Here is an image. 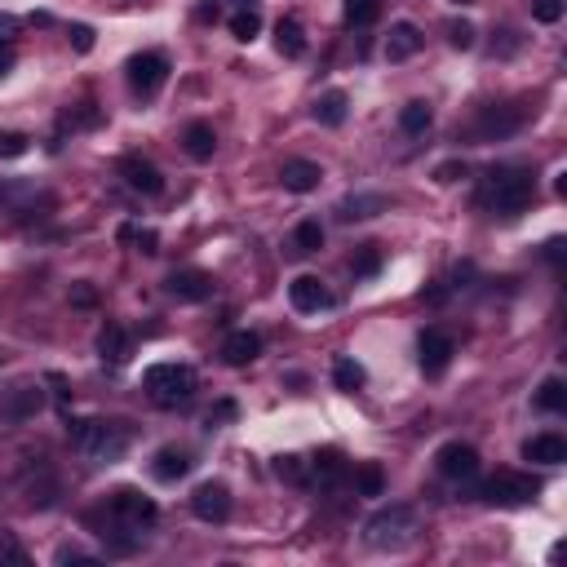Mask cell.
Returning <instances> with one entry per match:
<instances>
[{
    "mask_svg": "<svg viewBox=\"0 0 567 567\" xmlns=\"http://www.w3.org/2000/svg\"><path fill=\"white\" fill-rule=\"evenodd\" d=\"M457 5H470V0H457Z\"/></svg>",
    "mask_w": 567,
    "mask_h": 567,
    "instance_id": "cell-53",
    "label": "cell"
},
{
    "mask_svg": "<svg viewBox=\"0 0 567 567\" xmlns=\"http://www.w3.org/2000/svg\"><path fill=\"white\" fill-rule=\"evenodd\" d=\"M421 301H430V306H443V301H448V289H430V293H421Z\"/></svg>",
    "mask_w": 567,
    "mask_h": 567,
    "instance_id": "cell-49",
    "label": "cell"
},
{
    "mask_svg": "<svg viewBox=\"0 0 567 567\" xmlns=\"http://www.w3.org/2000/svg\"><path fill=\"white\" fill-rule=\"evenodd\" d=\"M430 120H434L430 102H421V98H417V102H408V106L400 111V129H403V134H412V137H417V134H426V129H430Z\"/></svg>",
    "mask_w": 567,
    "mask_h": 567,
    "instance_id": "cell-27",
    "label": "cell"
},
{
    "mask_svg": "<svg viewBox=\"0 0 567 567\" xmlns=\"http://www.w3.org/2000/svg\"><path fill=\"white\" fill-rule=\"evenodd\" d=\"M289 301H293V310H301V315H319V310H333L337 298L329 293V284L319 275H298L289 284Z\"/></svg>",
    "mask_w": 567,
    "mask_h": 567,
    "instance_id": "cell-11",
    "label": "cell"
},
{
    "mask_svg": "<svg viewBox=\"0 0 567 567\" xmlns=\"http://www.w3.org/2000/svg\"><path fill=\"white\" fill-rule=\"evenodd\" d=\"M182 142H187V156L191 160H213V151H218V134H213V125H204V120H196L187 134H182Z\"/></svg>",
    "mask_w": 567,
    "mask_h": 567,
    "instance_id": "cell-24",
    "label": "cell"
},
{
    "mask_svg": "<svg viewBox=\"0 0 567 567\" xmlns=\"http://www.w3.org/2000/svg\"><path fill=\"white\" fill-rule=\"evenodd\" d=\"M319 248H324V227H319V222H301L298 231H293V253L310 258V253H319Z\"/></svg>",
    "mask_w": 567,
    "mask_h": 567,
    "instance_id": "cell-31",
    "label": "cell"
},
{
    "mask_svg": "<svg viewBox=\"0 0 567 567\" xmlns=\"http://www.w3.org/2000/svg\"><path fill=\"white\" fill-rule=\"evenodd\" d=\"M275 49H279L284 58H301V54H306V32H301L298 18H279V23H275Z\"/></svg>",
    "mask_w": 567,
    "mask_h": 567,
    "instance_id": "cell-25",
    "label": "cell"
},
{
    "mask_svg": "<svg viewBox=\"0 0 567 567\" xmlns=\"http://www.w3.org/2000/svg\"><path fill=\"white\" fill-rule=\"evenodd\" d=\"M519 125H523V111L519 106H479V120H474V137L479 142H497V137H510L519 134Z\"/></svg>",
    "mask_w": 567,
    "mask_h": 567,
    "instance_id": "cell-9",
    "label": "cell"
},
{
    "mask_svg": "<svg viewBox=\"0 0 567 567\" xmlns=\"http://www.w3.org/2000/svg\"><path fill=\"white\" fill-rule=\"evenodd\" d=\"M191 470V457L182 452V448H160L156 452V461H151V474L160 479V483H173V479H182Z\"/></svg>",
    "mask_w": 567,
    "mask_h": 567,
    "instance_id": "cell-23",
    "label": "cell"
},
{
    "mask_svg": "<svg viewBox=\"0 0 567 567\" xmlns=\"http://www.w3.org/2000/svg\"><path fill=\"white\" fill-rule=\"evenodd\" d=\"M545 258L559 262V258H563V239H550V244H545Z\"/></svg>",
    "mask_w": 567,
    "mask_h": 567,
    "instance_id": "cell-50",
    "label": "cell"
},
{
    "mask_svg": "<svg viewBox=\"0 0 567 567\" xmlns=\"http://www.w3.org/2000/svg\"><path fill=\"white\" fill-rule=\"evenodd\" d=\"M368 381V372H364V364L359 359H350V355H341L333 364V386L337 390H359Z\"/></svg>",
    "mask_w": 567,
    "mask_h": 567,
    "instance_id": "cell-28",
    "label": "cell"
},
{
    "mask_svg": "<svg viewBox=\"0 0 567 567\" xmlns=\"http://www.w3.org/2000/svg\"><path fill=\"white\" fill-rule=\"evenodd\" d=\"M125 80H129V89H134L137 98H156L168 80V58L165 54H156V49L134 54V58L125 63Z\"/></svg>",
    "mask_w": 567,
    "mask_h": 567,
    "instance_id": "cell-5",
    "label": "cell"
},
{
    "mask_svg": "<svg viewBox=\"0 0 567 567\" xmlns=\"http://www.w3.org/2000/svg\"><path fill=\"white\" fill-rule=\"evenodd\" d=\"M106 514L120 519V523H129V528H147V523L160 519V505L147 497V492H137V488H116L106 497Z\"/></svg>",
    "mask_w": 567,
    "mask_h": 567,
    "instance_id": "cell-6",
    "label": "cell"
},
{
    "mask_svg": "<svg viewBox=\"0 0 567 567\" xmlns=\"http://www.w3.org/2000/svg\"><path fill=\"white\" fill-rule=\"evenodd\" d=\"M71 49H76V54H89V49H94V27L76 23V27H71Z\"/></svg>",
    "mask_w": 567,
    "mask_h": 567,
    "instance_id": "cell-41",
    "label": "cell"
},
{
    "mask_svg": "<svg viewBox=\"0 0 567 567\" xmlns=\"http://www.w3.org/2000/svg\"><path fill=\"white\" fill-rule=\"evenodd\" d=\"M341 18H346L350 27H372V23L381 18V0H346V5H341Z\"/></svg>",
    "mask_w": 567,
    "mask_h": 567,
    "instance_id": "cell-29",
    "label": "cell"
},
{
    "mask_svg": "<svg viewBox=\"0 0 567 567\" xmlns=\"http://www.w3.org/2000/svg\"><path fill=\"white\" fill-rule=\"evenodd\" d=\"M191 510H196V519H204V523H227L231 519V488L222 479H208V483H200L191 492Z\"/></svg>",
    "mask_w": 567,
    "mask_h": 567,
    "instance_id": "cell-8",
    "label": "cell"
},
{
    "mask_svg": "<svg viewBox=\"0 0 567 567\" xmlns=\"http://www.w3.org/2000/svg\"><path fill=\"white\" fill-rule=\"evenodd\" d=\"M536 408H545V412H563L567 408V386L559 377H545L541 381V390H536Z\"/></svg>",
    "mask_w": 567,
    "mask_h": 567,
    "instance_id": "cell-30",
    "label": "cell"
},
{
    "mask_svg": "<svg viewBox=\"0 0 567 567\" xmlns=\"http://www.w3.org/2000/svg\"><path fill=\"white\" fill-rule=\"evenodd\" d=\"M390 200L386 196H346V200L337 204V218L341 222H359V218H377V213H386Z\"/></svg>",
    "mask_w": 567,
    "mask_h": 567,
    "instance_id": "cell-21",
    "label": "cell"
},
{
    "mask_svg": "<svg viewBox=\"0 0 567 567\" xmlns=\"http://www.w3.org/2000/svg\"><path fill=\"white\" fill-rule=\"evenodd\" d=\"M275 474L289 479V483H306V461H301V457H279V461H275Z\"/></svg>",
    "mask_w": 567,
    "mask_h": 567,
    "instance_id": "cell-36",
    "label": "cell"
},
{
    "mask_svg": "<svg viewBox=\"0 0 567 567\" xmlns=\"http://www.w3.org/2000/svg\"><path fill=\"white\" fill-rule=\"evenodd\" d=\"M310 470H315V483H319V488H341V483L350 479V466H346V457H341L337 448H324V452H315Z\"/></svg>",
    "mask_w": 567,
    "mask_h": 567,
    "instance_id": "cell-17",
    "label": "cell"
},
{
    "mask_svg": "<svg viewBox=\"0 0 567 567\" xmlns=\"http://www.w3.org/2000/svg\"><path fill=\"white\" fill-rule=\"evenodd\" d=\"M523 461H536V466H563L567 439H559V434H536V439L523 443Z\"/></svg>",
    "mask_w": 567,
    "mask_h": 567,
    "instance_id": "cell-16",
    "label": "cell"
},
{
    "mask_svg": "<svg viewBox=\"0 0 567 567\" xmlns=\"http://www.w3.org/2000/svg\"><path fill=\"white\" fill-rule=\"evenodd\" d=\"M235 5H239V9H258V0H235Z\"/></svg>",
    "mask_w": 567,
    "mask_h": 567,
    "instance_id": "cell-52",
    "label": "cell"
},
{
    "mask_svg": "<svg viewBox=\"0 0 567 567\" xmlns=\"http://www.w3.org/2000/svg\"><path fill=\"white\" fill-rule=\"evenodd\" d=\"M532 18L536 23H559V18H563V0H536Z\"/></svg>",
    "mask_w": 567,
    "mask_h": 567,
    "instance_id": "cell-38",
    "label": "cell"
},
{
    "mask_svg": "<svg viewBox=\"0 0 567 567\" xmlns=\"http://www.w3.org/2000/svg\"><path fill=\"white\" fill-rule=\"evenodd\" d=\"M258 355H262V337L248 333V329H239V333H231L227 341H222V359H227L231 368L253 364Z\"/></svg>",
    "mask_w": 567,
    "mask_h": 567,
    "instance_id": "cell-19",
    "label": "cell"
},
{
    "mask_svg": "<svg viewBox=\"0 0 567 567\" xmlns=\"http://www.w3.org/2000/svg\"><path fill=\"white\" fill-rule=\"evenodd\" d=\"M319 177H324V168L315 165V160H289V165L279 168V182H284V191H298V196L315 191V187H319Z\"/></svg>",
    "mask_w": 567,
    "mask_h": 567,
    "instance_id": "cell-18",
    "label": "cell"
},
{
    "mask_svg": "<svg viewBox=\"0 0 567 567\" xmlns=\"http://www.w3.org/2000/svg\"><path fill=\"white\" fill-rule=\"evenodd\" d=\"M258 32H262V14L258 9H239V14H231V35L235 40H258Z\"/></svg>",
    "mask_w": 567,
    "mask_h": 567,
    "instance_id": "cell-33",
    "label": "cell"
},
{
    "mask_svg": "<svg viewBox=\"0 0 567 567\" xmlns=\"http://www.w3.org/2000/svg\"><path fill=\"white\" fill-rule=\"evenodd\" d=\"M71 301H76V306H94V289H89V284H80V289L71 293Z\"/></svg>",
    "mask_w": 567,
    "mask_h": 567,
    "instance_id": "cell-46",
    "label": "cell"
},
{
    "mask_svg": "<svg viewBox=\"0 0 567 567\" xmlns=\"http://www.w3.org/2000/svg\"><path fill=\"white\" fill-rule=\"evenodd\" d=\"M102 116H98V106L94 102H80V111H71L67 116V125H80V129H89V125H98Z\"/></svg>",
    "mask_w": 567,
    "mask_h": 567,
    "instance_id": "cell-40",
    "label": "cell"
},
{
    "mask_svg": "<svg viewBox=\"0 0 567 567\" xmlns=\"http://www.w3.org/2000/svg\"><path fill=\"white\" fill-rule=\"evenodd\" d=\"M14 27H18V23H14L9 14H0V40H9V35H14Z\"/></svg>",
    "mask_w": 567,
    "mask_h": 567,
    "instance_id": "cell-51",
    "label": "cell"
},
{
    "mask_svg": "<svg viewBox=\"0 0 567 567\" xmlns=\"http://www.w3.org/2000/svg\"><path fill=\"white\" fill-rule=\"evenodd\" d=\"M98 355L106 359V364H125V359H129V333H125L120 324H102Z\"/></svg>",
    "mask_w": 567,
    "mask_h": 567,
    "instance_id": "cell-22",
    "label": "cell"
},
{
    "mask_svg": "<svg viewBox=\"0 0 567 567\" xmlns=\"http://www.w3.org/2000/svg\"><path fill=\"white\" fill-rule=\"evenodd\" d=\"M541 492V479L532 474H497V479H488V488H483V497L497 501V505H528V501Z\"/></svg>",
    "mask_w": 567,
    "mask_h": 567,
    "instance_id": "cell-7",
    "label": "cell"
},
{
    "mask_svg": "<svg viewBox=\"0 0 567 567\" xmlns=\"http://www.w3.org/2000/svg\"><path fill=\"white\" fill-rule=\"evenodd\" d=\"M165 289H168V298H177V301H208L218 284H213L208 270H173L165 279Z\"/></svg>",
    "mask_w": 567,
    "mask_h": 567,
    "instance_id": "cell-14",
    "label": "cell"
},
{
    "mask_svg": "<svg viewBox=\"0 0 567 567\" xmlns=\"http://www.w3.org/2000/svg\"><path fill=\"white\" fill-rule=\"evenodd\" d=\"M134 244L137 253H160V235L156 231H134Z\"/></svg>",
    "mask_w": 567,
    "mask_h": 567,
    "instance_id": "cell-43",
    "label": "cell"
},
{
    "mask_svg": "<svg viewBox=\"0 0 567 567\" xmlns=\"http://www.w3.org/2000/svg\"><path fill=\"white\" fill-rule=\"evenodd\" d=\"M355 488H359V497H381L386 492V474L377 461H364V466L355 470Z\"/></svg>",
    "mask_w": 567,
    "mask_h": 567,
    "instance_id": "cell-32",
    "label": "cell"
},
{
    "mask_svg": "<svg viewBox=\"0 0 567 567\" xmlns=\"http://www.w3.org/2000/svg\"><path fill=\"white\" fill-rule=\"evenodd\" d=\"M9 71H14V49L0 40V76H9Z\"/></svg>",
    "mask_w": 567,
    "mask_h": 567,
    "instance_id": "cell-45",
    "label": "cell"
},
{
    "mask_svg": "<svg viewBox=\"0 0 567 567\" xmlns=\"http://www.w3.org/2000/svg\"><path fill=\"white\" fill-rule=\"evenodd\" d=\"M434 466H439L443 479H470V474H479V452L461 439H452V443H443L434 452Z\"/></svg>",
    "mask_w": 567,
    "mask_h": 567,
    "instance_id": "cell-12",
    "label": "cell"
},
{
    "mask_svg": "<svg viewBox=\"0 0 567 567\" xmlns=\"http://www.w3.org/2000/svg\"><path fill=\"white\" fill-rule=\"evenodd\" d=\"M346 106H350V98H346L341 89H329L324 98L315 102V120H319L324 129H337V125L346 120Z\"/></svg>",
    "mask_w": 567,
    "mask_h": 567,
    "instance_id": "cell-26",
    "label": "cell"
},
{
    "mask_svg": "<svg viewBox=\"0 0 567 567\" xmlns=\"http://www.w3.org/2000/svg\"><path fill=\"white\" fill-rule=\"evenodd\" d=\"M231 417H235V403L222 400L218 408H213V412H208V426H218V421H231Z\"/></svg>",
    "mask_w": 567,
    "mask_h": 567,
    "instance_id": "cell-44",
    "label": "cell"
},
{
    "mask_svg": "<svg viewBox=\"0 0 567 567\" xmlns=\"http://www.w3.org/2000/svg\"><path fill=\"white\" fill-rule=\"evenodd\" d=\"M470 168L461 165V160H448V165H439L434 168V182H443V187H448V182H457V177H466Z\"/></svg>",
    "mask_w": 567,
    "mask_h": 567,
    "instance_id": "cell-42",
    "label": "cell"
},
{
    "mask_svg": "<svg viewBox=\"0 0 567 567\" xmlns=\"http://www.w3.org/2000/svg\"><path fill=\"white\" fill-rule=\"evenodd\" d=\"M417 49H421V32L412 23H395L390 35H386V58L390 63H408V58H417Z\"/></svg>",
    "mask_w": 567,
    "mask_h": 567,
    "instance_id": "cell-20",
    "label": "cell"
},
{
    "mask_svg": "<svg viewBox=\"0 0 567 567\" xmlns=\"http://www.w3.org/2000/svg\"><path fill=\"white\" fill-rule=\"evenodd\" d=\"M67 434L94 466H111L129 452V430L120 421H67Z\"/></svg>",
    "mask_w": 567,
    "mask_h": 567,
    "instance_id": "cell-2",
    "label": "cell"
},
{
    "mask_svg": "<svg viewBox=\"0 0 567 567\" xmlns=\"http://www.w3.org/2000/svg\"><path fill=\"white\" fill-rule=\"evenodd\" d=\"M536 196V173L532 168H519V165H501L488 173V182H483V196L479 200L488 204L492 213L501 218H519Z\"/></svg>",
    "mask_w": 567,
    "mask_h": 567,
    "instance_id": "cell-1",
    "label": "cell"
},
{
    "mask_svg": "<svg viewBox=\"0 0 567 567\" xmlns=\"http://www.w3.org/2000/svg\"><path fill=\"white\" fill-rule=\"evenodd\" d=\"M196 18H200V23H218V0H213V5H200Z\"/></svg>",
    "mask_w": 567,
    "mask_h": 567,
    "instance_id": "cell-47",
    "label": "cell"
},
{
    "mask_svg": "<svg viewBox=\"0 0 567 567\" xmlns=\"http://www.w3.org/2000/svg\"><path fill=\"white\" fill-rule=\"evenodd\" d=\"M49 386H54V395H58V400H67V395H71V390H67V381H63L58 372H49Z\"/></svg>",
    "mask_w": 567,
    "mask_h": 567,
    "instance_id": "cell-48",
    "label": "cell"
},
{
    "mask_svg": "<svg viewBox=\"0 0 567 567\" xmlns=\"http://www.w3.org/2000/svg\"><path fill=\"white\" fill-rule=\"evenodd\" d=\"M120 177H125L134 191H142V196H160V191H165V173L151 165V160H142V156H125V160H120Z\"/></svg>",
    "mask_w": 567,
    "mask_h": 567,
    "instance_id": "cell-15",
    "label": "cell"
},
{
    "mask_svg": "<svg viewBox=\"0 0 567 567\" xmlns=\"http://www.w3.org/2000/svg\"><path fill=\"white\" fill-rule=\"evenodd\" d=\"M417 536V510L412 505H386L364 523V541L372 550H403Z\"/></svg>",
    "mask_w": 567,
    "mask_h": 567,
    "instance_id": "cell-3",
    "label": "cell"
},
{
    "mask_svg": "<svg viewBox=\"0 0 567 567\" xmlns=\"http://www.w3.org/2000/svg\"><path fill=\"white\" fill-rule=\"evenodd\" d=\"M452 355H457V346H452V337L439 333V329H426L421 341H417V364L426 377H443L448 364H452Z\"/></svg>",
    "mask_w": 567,
    "mask_h": 567,
    "instance_id": "cell-10",
    "label": "cell"
},
{
    "mask_svg": "<svg viewBox=\"0 0 567 567\" xmlns=\"http://www.w3.org/2000/svg\"><path fill=\"white\" fill-rule=\"evenodd\" d=\"M142 386L151 390V400L160 408H177L196 395V372L187 364H151L142 372Z\"/></svg>",
    "mask_w": 567,
    "mask_h": 567,
    "instance_id": "cell-4",
    "label": "cell"
},
{
    "mask_svg": "<svg viewBox=\"0 0 567 567\" xmlns=\"http://www.w3.org/2000/svg\"><path fill=\"white\" fill-rule=\"evenodd\" d=\"M32 142H27V134H0V156L9 160V156H23Z\"/></svg>",
    "mask_w": 567,
    "mask_h": 567,
    "instance_id": "cell-39",
    "label": "cell"
},
{
    "mask_svg": "<svg viewBox=\"0 0 567 567\" xmlns=\"http://www.w3.org/2000/svg\"><path fill=\"white\" fill-rule=\"evenodd\" d=\"M350 270H355L359 279H372V275L381 270V253H377V244H364V248H355V258H350Z\"/></svg>",
    "mask_w": 567,
    "mask_h": 567,
    "instance_id": "cell-34",
    "label": "cell"
},
{
    "mask_svg": "<svg viewBox=\"0 0 567 567\" xmlns=\"http://www.w3.org/2000/svg\"><path fill=\"white\" fill-rule=\"evenodd\" d=\"M448 45H452V49H474V27H470L466 18H461V23H448Z\"/></svg>",
    "mask_w": 567,
    "mask_h": 567,
    "instance_id": "cell-37",
    "label": "cell"
},
{
    "mask_svg": "<svg viewBox=\"0 0 567 567\" xmlns=\"http://www.w3.org/2000/svg\"><path fill=\"white\" fill-rule=\"evenodd\" d=\"M45 408V390L40 386H14V390H5L0 395V421H32L35 412Z\"/></svg>",
    "mask_w": 567,
    "mask_h": 567,
    "instance_id": "cell-13",
    "label": "cell"
},
{
    "mask_svg": "<svg viewBox=\"0 0 567 567\" xmlns=\"http://www.w3.org/2000/svg\"><path fill=\"white\" fill-rule=\"evenodd\" d=\"M27 550L18 545V536L14 532H0V567H27Z\"/></svg>",
    "mask_w": 567,
    "mask_h": 567,
    "instance_id": "cell-35",
    "label": "cell"
}]
</instances>
